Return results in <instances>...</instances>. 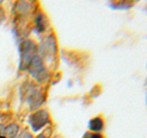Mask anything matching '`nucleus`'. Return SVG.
<instances>
[{
	"instance_id": "obj_7",
	"label": "nucleus",
	"mask_w": 147,
	"mask_h": 138,
	"mask_svg": "<svg viewBox=\"0 0 147 138\" xmlns=\"http://www.w3.org/2000/svg\"><path fill=\"white\" fill-rule=\"evenodd\" d=\"M44 15L43 14H40L36 19V24H37V28L40 31H44V28H45V21H44Z\"/></svg>"
},
{
	"instance_id": "obj_1",
	"label": "nucleus",
	"mask_w": 147,
	"mask_h": 138,
	"mask_svg": "<svg viewBox=\"0 0 147 138\" xmlns=\"http://www.w3.org/2000/svg\"><path fill=\"white\" fill-rule=\"evenodd\" d=\"M36 44L31 41L26 40L21 45V61H20V69H28L32 60L36 56Z\"/></svg>"
},
{
	"instance_id": "obj_4",
	"label": "nucleus",
	"mask_w": 147,
	"mask_h": 138,
	"mask_svg": "<svg viewBox=\"0 0 147 138\" xmlns=\"http://www.w3.org/2000/svg\"><path fill=\"white\" fill-rule=\"evenodd\" d=\"M29 123H30L31 127L34 132L40 131L41 128H43L46 124L49 123V115L47 113V111H45V110L36 111L35 113H33L30 116Z\"/></svg>"
},
{
	"instance_id": "obj_8",
	"label": "nucleus",
	"mask_w": 147,
	"mask_h": 138,
	"mask_svg": "<svg viewBox=\"0 0 147 138\" xmlns=\"http://www.w3.org/2000/svg\"><path fill=\"white\" fill-rule=\"evenodd\" d=\"M17 138H32V135L28 131H23V132H21L20 135L17 136Z\"/></svg>"
},
{
	"instance_id": "obj_2",
	"label": "nucleus",
	"mask_w": 147,
	"mask_h": 138,
	"mask_svg": "<svg viewBox=\"0 0 147 138\" xmlns=\"http://www.w3.org/2000/svg\"><path fill=\"white\" fill-rule=\"evenodd\" d=\"M28 69H29L31 75H32V77L36 79L38 82H44L47 79V76H49L47 70L44 66L42 58L38 55H36L34 57V59L32 60V63L30 64Z\"/></svg>"
},
{
	"instance_id": "obj_10",
	"label": "nucleus",
	"mask_w": 147,
	"mask_h": 138,
	"mask_svg": "<svg viewBox=\"0 0 147 138\" xmlns=\"http://www.w3.org/2000/svg\"><path fill=\"white\" fill-rule=\"evenodd\" d=\"M36 138H49V137H47L45 134H41V135H38Z\"/></svg>"
},
{
	"instance_id": "obj_5",
	"label": "nucleus",
	"mask_w": 147,
	"mask_h": 138,
	"mask_svg": "<svg viewBox=\"0 0 147 138\" xmlns=\"http://www.w3.org/2000/svg\"><path fill=\"white\" fill-rule=\"evenodd\" d=\"M56 42L53 36L46 37L40 47V52L44 58H53L56 55Z\"/></svg>"
},
{
	"instance_id": "obj_3",
	"label": "nucleus",
	"mask_w": 147,
	"mask_h": 138,
	"mask_svg": "<svg viewBox=\"0 0 147 138\" xmlns=\"http://www.w3.org/2000/svg\"><path fill=\"white\" fill-rule=\"evenodd\" d=\"M25 94V100L31 108H37L43 102V96L41 90L34 84H25V90H22V94Z\"/></svg>"
},
{
	"instance_id": "obj_6",
	"label": "nucleus",
	"mask_w": 147,
	"mask_h": 138,
	"mask_svg": "<svg viewBox=\"0 0 147 138\" xmlns=\"http://www.w3.org/2000/svg\"><path fill=\"white\" fill-rule=\"evenodd\" d=\"M102 128H103V122L100 117L94 118L90 122V129L92 131H101Z\"/></svg>"
},
{
	"instance_id": "obj_9",
	"label": "nucleus",
	"mask_w": 147,
	"mask_h": 138,
	"mask_svg": "<svg viewBox=\"0 0 147 138\" xmlns=\"http://www.w3.org/2000/svg\"><path fill=\"white\" fill-rule=\"evenodd\" d=\"M85 138H102V137H101L100 135H96V134H91V136H90L89 134H87Z\"/></svg>"
}]
</instances>
